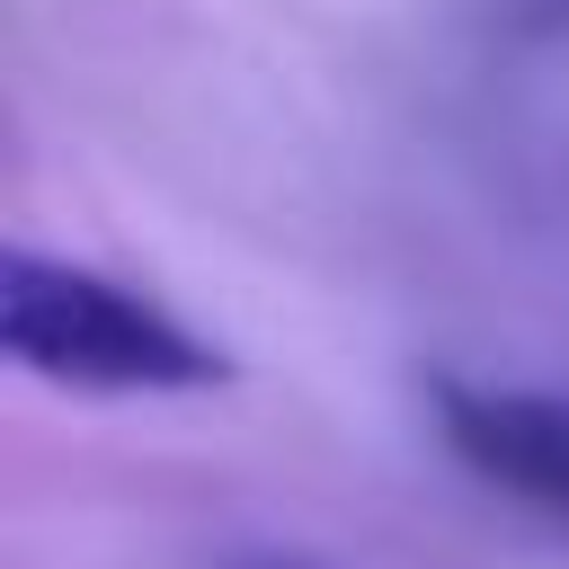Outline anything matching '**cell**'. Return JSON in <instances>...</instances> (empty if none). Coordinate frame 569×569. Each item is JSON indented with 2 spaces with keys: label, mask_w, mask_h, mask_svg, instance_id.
<instances>
[{
  "label": "cell",
  "mask_w": 569,
  "mask_h": 569,
  "mask_svg": "<svg viewBox=\"0 0 569 569\" xmlns=\"http://www.w3.org/2000/svg\"><path fill=\"white\" fill-rule=\"evenodd\" d=\"M0 347L18 373L53 391H98V400H151V391H222L240 365L187 329L169 302H151L124 276L9 249L0 258Z\"/></svg>",
  "instance_id": "1"
},
{
  "label": "cell",
  "mask_w": 569,
  "mask_h": 569,
  "mask_svg": "<svg viewBox=\"0 0 569 569\" xmlns=\"http://www.w3.org/2000/svg\"><path fill=\"white\" fill-rule=\"evenodd\" d=\"M427 409H436L445 453L471 480H489L498 498L569 525V400L471 382V373H427Z\"/></svg>",
  "instance_id": "2"
},
{
  "label": "cell",
  "mask_w": 569,
  "mask_h": 569,
  "mask_svg": "<svg viewBox=\"0 0 569 569\" xmlns=\"http://www.w3.org/2000/svg\"><path fill=\"white\" fill-rule=\"evenodd\" d=\"M489 36L533 53V44H569V0H489Z\"/></svg>",
  "instance_id": "3"
},
{
  "label": "cell",
  "mask_w": 569,
  "mask_h": 569,
  "mask_svg": "<svg viewBox=\"0 0 569 569\" xmlns=\"http://www.w3.org/2000/svg\"><path fill=\"white\" fill-rule=\"evenodd\" d=\"M231 569H311V560H231Z\"/></svg>",
  "instance_id": "4"
}]
</instances>
